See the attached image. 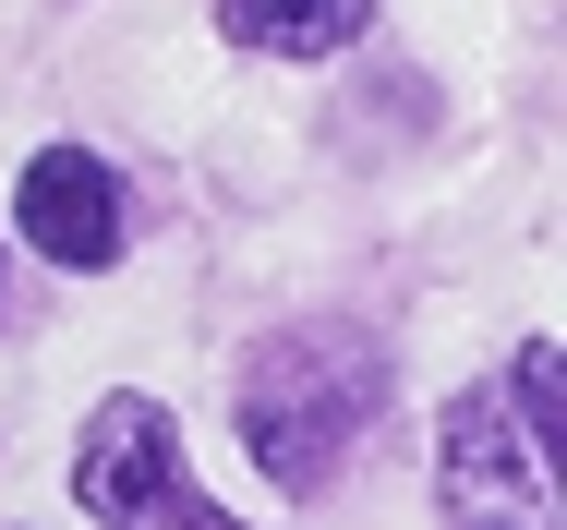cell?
<instances>
[{
	"mask_svg": "<svg viewBox=\"0 0 567 530\" xmlns=\"http://www.w3.org/2000/svg\"><path fill=\"white\" fill-rule=\"evenodd\" d=\"M386 411V362L350 337V325H302V337H278L266 362H254V386H241V446H254V470H278L290 495L302 482H327L362 423Z\"/></svg>",
	"mask_w": 567,
	"mask_h": 530,
	"instance_id": "cell-1",
	"label": "cell"
},
{
	"mask_svg": "<svg viewBox=\"0 0 567 530\" xmlns=\"http://www.w3.org/2000/svg\"><path fill=\"white\" fill-rule=\"evenodd\" d=\"M73 495H85L110 530H229V507H206V495H194V470H182V423H169L145 386H121L110 411L85 423Z\"/></svg>",
	"mask_w": 567,
	"mask_h": 530,
	"instance_id": "cell-2",
	"label": "cell"
},
{
	"mask_svg": "<svg viewBox=\"0 0 567 530\" xmlns=\"http://www.w3.org/2000/svg\"><path fill=\"white\" fill-rule=\"evenodd\" d=\"M447 495L471 507V530H544L556 519V458L532 446V423L495 386H471L447 411Z\"/></svg>",
	"mask_w": 567,
	"mask_h": 530,
	"instance_id": "cell-3",
	"label": "cell"
},
{
	"mask_svg": "<svg viewBox=\"0 0 567 530\" xmlns=\"http://www.w3.org/2000/svg\"><path fill=\"white\" fill-rule=\"evenodd\" d=\"M24 241H37L61 278L110 266V253H121V181H110V157H85V145H49V157L24 169Z\"/></svg>",
	"mask_w": 567,
	"mask_h": 530,
	"instance_id": "cell-4",
	"label": "cell"
},
{
	"mask_svg": "<svg viewBox=\"0 0 567 530\" xmlns=\"http://www.w3.org/2000/svg\"><path fill=\"white\" fill-rule=\"evenodd\" d=\"M362 12H374V0H218L229 49H278V61H327V49H350Z\"/></svg>",
	"mask_w": 567,
	"mask_h": 530,
	"instance_id": "cell-5",
	"label": "cell"
}]
</instances>
